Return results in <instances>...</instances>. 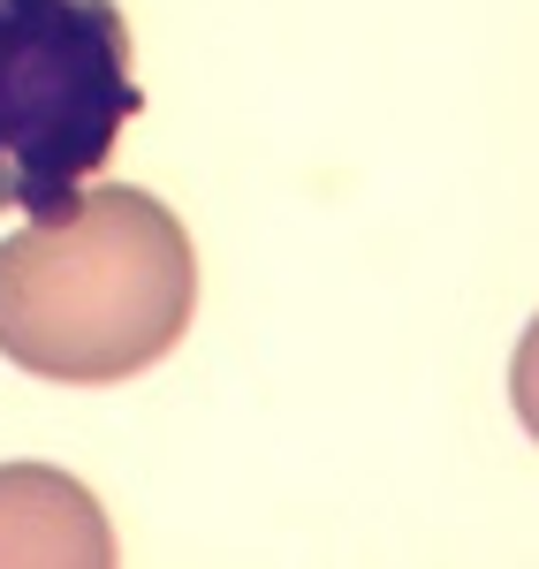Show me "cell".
Returning a JSON list of instances; mask_svg holds the SVG:
<instances>
[{"instance_id":"6da1fadb","label":"cell","mask_w":539,"mask_h":569,"mask_svg":"<svg viewBox=\"0 0 539 569\" xmlns=\"http://www.w3.org/2000/svg\"><path fill=\"white\" fill-rule=\"evenodd\" d=\"M198 251L152 190L99 182L0 243V357L61 388L152 372L190 335Z\"/></svg>"},{"instance_id":"7a4b0ae2","label":"cell","mask_w":539,"mask_h":569,"mask_svg":"<svg viewBox=\"0 0 539 569\" xmlns=\"http://www.w3.org/2000/svg\"><path fill=\"white\" fill-rule=\"evenodd\" d=\"M137 114L114 0H0V213H61Z\"/></svg>"},{"instance_id":"3957f363","label":"cell","mask_w":539,"mask_h":569,"mask_svg":"<svg viewBox=\"0 0 539 569\" xmlns=\"http://www.w3.org/2000/svg\"><path fill=\"white\" fill-rule=\"evenodd\" d=\"M114 525L53 463H0V569H114Z\"/></svg>"}]
</instances>
